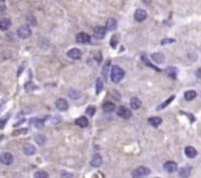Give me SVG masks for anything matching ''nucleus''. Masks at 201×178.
<instances>
[{
	"label": "nucleus",
	"mask_w": 201,
	"mask_h": 178,
	"mask_svg": "<svg viewBox=\"0 0 201 178\" xmlns=\"http://www.w3.org/2000/svg\"><path fill=\"white\" fill-rule=\"evenodd\" d=\"M125 77V72L124 70L119 66H113L112 69H111V73H110V78L111 81L113 83H119L123 80V78Z\"/></svg>",
	"instance_id": "nucleus-1"
},
{
	"label": "nucleus",
	"mask_w": 201,
	"mask_h": 178,
	"mask_svg": "<svg viewBox=\"0 0 201 178\" xmlns=\"http://www.w3.org/2000/svg\"><path fill=\"white\" fill-rule=\"evenodd\" d=\"M150 174V169L144 166H140L138 168H136L135 170L132 171V175L133 177H143V176H147Z\"/></svg>",
	"instance_id": "nucleus-2"
},
{
	"label": "nucleus",
	"mask_w": 201,
	"mask_h": 178,
	"mask_svg": "<svg viewBox=\"0 0 201 178\" xmlns=\"http://www.w3.org/2000/svg\"><path fill=\"white\" fill-rule=\"evenodd\" d=\"M32 31L30 29V27L27 26V25H24V26H21L18 29V37L22 38V39H27L31 36Z\"/></svg>",
	"instance_id": "nucleus-3"
},
{
	"label": "nucleus",
	"mask_w": 201,
	"mask_h": 178,
	"mask_svg": "<svg viewBox=\"0 0 201 178\" xmlns=\"http://www.w3.org/2000/svg\"><path fill=\"white\" fill-rule=\"evenodd\" d=\"M0 162L5 166H9L14 162V157H12L10 152H2L0 155Z\"/></svg>",
	"instance_id": "nucleus-4"
},
{
	"label": "nucleus",
	"mask_w": 201,
	"mask_h": 178,
	"mask_svg": "<svg viewBox=\"0 0 201 178\" xmlns=\"http://www.w3.org/2000/svg\"><path fill=\"white\" fill-rule=\"evenodd\" d=\"M117 116H120L123 119H130L132 117V112L126 107H120L116 111Z\"/></svg>",
	"instance_id": "nucleus-5"
},
{
	"label": "nucleus",
	"mask_w": 201,
	"mask_h": 178,
	"mask_svg": "<svg viewBox=\"0 0 201 178\" xmlns=\"http://www.w3.org/2000/svg\"><path fill=\"white\" fill-rule=\"evenodd\" d=\"M134 18H135V20L137 22H143L146 20V18H147V12H146L144 9H137L135 11V14H134Z\"/></svg>",
	"instance_id": "nucleus-6"
},
{
	"label": "nucleus",
	"mask_w": 201,
	"mask_h": 178,
	"mask_svg": "<svg viewBox=\"0 0 201 178\" xmlns=\"http://www.w3.org/2000/svg\"><path fill=\"white\" fill-rule=\"evenodd\" d=\"M105 34H106V29L103 27H95L94 28V37L96 39H103L105 37Z\"/></svg>",
	"instance_id": "nucleus-7"
},
{
	"label": "nucleus",
	"mask_w": 201,
	"mask_h": 178,
	"mask_svg": "<svg viewBox=\"0 0 201 178\" xmlns=\"http://www.w3.org/2000/svg\"><path fill=\"white\" fill-rule=\"evenodd\" d=\"M56 107L60 112H65V111H68L69 109V103L65 99H63V98H59L56 101Z\"/></svg>",
	"instance_id": "nucleus-8"
},
{
	"label": "nucleus",
	"mask_w": 201,
	"mask_h": 178,
	"mask_svg": "<svg viewBox=\"0 0 201 178\" xmlns=\"http://www.w3.org/2000/svg\"><path fill=\"white\" fill-rule=\"evenodd\" d=\"M164 170L167 171V172H168V173H173V172H175V171H177V169H178V165H177L176 162L168 161V162H167V163L164 164Z\"/></svg>",
	"instance_id": "nucleus-9"
},
{
	"label": "nucleus",
	"mask_w": 201,
	"mask_h": 178,
	"mask_svg": "<svg viewBox=\"0 0 201 178\" xmlns=\"http://www.w3.org/2000/svg\"><path fill=\"white\" fill-rule=\"evenodd\" d=\"M77 42L83 43V44H87L90 42V36L86 33H79L76 37Z\"/></svg>",
	"instance_id": "nucleus-10"
},
{
	"label": "nucleus",
	"mask_w": 201,
	"mask_h": 178,
	"mask_svg": "<svg viewBox=\"0 0 201 178\" xmlns=\"http://www.w3.org/2000/svg\"><path fill=\"white\" fill-rule=\"evenodd\" d=\"M102 163H103V159H102V157L100 155H95L93 158H92V160L90 162V164H91V166L92 167H94V168H98V167H100Z\"/></svg>",
	"instance_id": "nucleus-11"
},
{
	"label": "nucleus",
	"mask_w": 201,
	"mask_h": 178,
	"mask_svg": "<svg viewBox=\"0 0 201 178\" xmlns=\"http://www.w3.org/2000/svg\"><path fill=\"white\" fill-rule=\"evenodd\" d=\"M68 56L73 59H79L82 56V52L78 48H73L68 52Z\"/></svg>",
	"instance_id": "nucleus-12"
},
{
	"label": "nucleus",
	"mask_w": 201,
	"mask_h": 178,
	"mask_svg": "<svg viewBox=\"0 0 201 178\" xmlns=\"http://www.w3.org/2000/svg\"><path fill=\"white\" fill-rule=\"evenodd\" d=\"M165 73H167V75L171 79H176L177 78V75H178V69L176 67H168L167 69H165Z\"/></svg>",
	"instance_id": "nucleus-13"
},
{
	"label": "nucleus",
	"mask_w": 201,
	"mask_h": 178,
	"mask_svg": "<svg viewBox=\"0 0 201 178\" xmlns=\"http://www.w3.org/2000/svg\"><path fill=\"white\" fill-rule=\"evenodd\" d=\"M23 151H24V152H25V155L32 156V155H34L35 152H36V148H35V147H34L33 144H24Z\"/></svg>",
	"instance_id": "nucleus-14"
},
{
	"label": "nucleus",
	"mask_w": 201,
	"mask_h": 178,
	"mask_svg": "<svg viewBox=\"0 0 201 178\" xmlns=\"http://www.w3.org/2000/svg\"><path fill=\"white\" fill-rule=\"evenodd\" d=\"M116 27H117V22H116V18H108L107 22H106V30L114 31L116 29Z\"/></svg>",
	"instance_id": "nucleus-15"
},
{
	"label": "nucleus",
	"mask_w": 201,
	"mask_h": 178,
	"mask_svg": "<svg viewBox=\"0 0 201 178\" xmlns=\"http://www.w3.org/2000/svg\"><path fill=\"white\" fill-rule=\"evenodd\" d=\"M102 107H103V111L105 113L109 114V113H112L113 111L116 110V104L113 103H111V101H106L105 103H103Z\"/></svg>",
	"instance_id": "nucleus-16"
},
{
	"label": "nucleus",
	"mask_w": 201,
	"mask_h": 178,
	"mask_svg": "<svg viewBox=\"0 0 201 178\" xmlns=\"http://www.w3.org/2000/svg\"><path fill=\"white\" fill-rule=\"evenodd\" d=\"M11 25V22L9 18H2L0 20V30L1 31H7Z\"/></svg>",
	"instance_id": "nucleus-17"
},
{
	"label": "nucleus",
	"mask_w": 201,
	"mask_h": 178,
	"mask_svg": "<svg viewBox=\"0 0 201 178\" xmlns=\"http://www.w3.org/2000/svg\"><path fill=\"white\" fill-rule=\"evenodd\" d=\"M185 155H186L188 158L193 159L197 156V151L193 147H187L185 148Z\"/></svg>",
	"instance_id": "nucleus-18"
},
{
	"label": "nucleus",
	"mask_w": 201,
	"mask_h": 178,
	"mask_svg": "<svg viewBox=\"0 0 201 178\" xmlns=\"http://www.w3.org/2000/svg\"><path fill=\"white\" fill-rule=\"evenodd\" d=\"M76 125H78L79 127H82V128H84V127H87L88 126V124H89V121L88 119L86 118V117H80L79 119H77L76 120Z\"/></svg>",
	"instance_id": "nucleus-19"
},
{
	"label": "nucleus",
	"mask_w": 201,
	"mask_h": 178,
	"mask_svg": "<svg viewBox=\"0 0 201 178\" xmlns=\"http://www.w3.org/2000/svg\"><path fill=\"white\" fill-rule=\"evenodd\" d=\"M141 100L137 97H132L130 101V106L133 110H138L140 107H141Z\"/></svg>",
	"instance_id": "nucleus-20"
},
{
	"label": "nucleus",
	"mask_w": 201,
	"mask_h": 178,
	"mask_svg": "<svg viewBox=\"0 0 201 178\" xmlns=\"http://www.w3.org/2000/svg\"><path fill=\"white\" fill-rule=\"evenodd\" d=\"M148 123L150 124L151 126L157 128V127L162 123V120H161V118H159V117H152V118L148 119Z\"/></svg>",
	"instance_id": "nucleus-21"
},
{
	"label": "nucleus",
	"mask_w": 201,
	"mask_h": 178,
	"mask_svg": "<svg viewBox=\"0 0 201 178\" xmlns=\"http://www.w3.org/2000/svg\"><path fill=\"white\" fill-rule=\"evenodd\" d=\"M151 59H153V62L157 63H162L164 60V56L161 53H153L151 55Z\"/></svg>",
	"instance_id": "nucleus-22"
},
{
	"label": "nucleus",
	"mask_w": 201,
	"mask_h": 178,
	"mask_svg": "<svg viewBox=\"0 0 201 178\" xmlns=\"http://www.w3.org/2000/svg\"><path fill=\"white\" fill-rule=\"evenodd\" d=\"M191 170H192V168L189 167V166L183 167L180 170V174H179V175H180V177H188V176L190 175Z\"/></svg>",
	"instance_id": "nucleus-23"
},
{
	"label": "nucleus",
	"mask_w": 201,
	"mask_h": 178,
	"mask_svg": "<svg viewBox=\"0 0 201 178\" xmlns=\"http://www.w3.org/2000/svg\"><path fill=\"white\" fill-rule=\"evenodd\" d=\"M185 99L186 100H192L197 96V92L195 90H189L185 92Z\"/></svg>",
	"instance_id": "nucleus-24"
},
{
	"label": "nucleus",
	"mask_w": 201,
	"mask_h": 178,
	"mask_svg": "<svg viewBox=\"0 0 201 178\" xmlns=\"http://www.w3.org/2000/svg\"><path fill=\"white\" fill-rule=\"evenodd\" d=\"M32 123H33L35 128L37 129H42L44 127V122L41 119H32Z\"/></svg>",
	"instance_id": "nucleus-25"
},
{
	"label": "nucleus",
	"mask_w": 201,
	"mask_h": 178,
	"mask_svg": "<svg viewBox=\"0 0 201 178\" xmlns=\"http://www.w3.org/2000/svg\"><path fill=\"white\" fill-rule=\"evenodd\" d=\"M69 98H72V99H74V100H76V99H79L80 97H81V93H80V91H78V90H69Z\"/></svg>",
	"instance_id": "nucleus-26"
},
{
	"label": "nucleus",
	"mask_w": 201,
	"mask_h": 178,
	"mask_svg": "<svg viewBox=\"0 0 201 178\" xmlns=\"http://www.w3.org/2000/svg\"><path fill=\"white\" fill-rule=\"evenodd\" d=\"M35 140H36V142L39 145H43L46 142V137L42 134H38L35 136Z\"/></svg>",
	"instance_id": "nucleus-27"
},
{
	"label": "nucleus",
	"mask_w": 201,
	"mask_h": 178,
	"mask_svg": "<svg viewBox=\"0 0 201 178\" xmlns=\"http://www.w3.org/2000/svg\"><path fill=\"white\" fill-rule=\"evenodd\" d=\"M174 99H175V95H171V96L170 98H168V99L165 100L164 103H162L160 104V106H159V107H157V110H158V111H160V110H162V109H164V107H168V104H170Z\"/></svg>",
	"instance_id": "nucleus-28"
},
{
	"label": "nucleus",
	"mask_w": 201,
	"mask_h": 178,
	"mask_svg": "<svg viewBox=\"0 0 201 178\" xmlns=\"http://www.w3.org/2000/svg\"><path fill=\"white\" fill-rule=\"evenodd\" d=\"M102 89H103V81L100 78H98L96 82V94H100Z\"/></svg>",
	"instance_id": "nucleus-29"
},
{
	"label": "nucleus",
	"mask_w": 201,
	"mask_h": 178,
	"mask_svg": "<svg viewBox=\"0 0 201 178\" xmlns=\"http://www.w3.org/2000/svg\"><path fill=\"white\" fill-rule=\"evenodd\" d=\"M35 88H36V86H35V84L31 81L27 82V83L25 84V89H26V91H27V92H32L33 90H35Z\"/></svg>",
	"instance_id": "nucleus-30"
},
{
	"label": "nucleus",
	"mask_w": 201,
	"mask_h": 178,
	"mask_svg": "<svg viewBox=\"0 0 201 178\" xmlns=\"http://www.w3.org/2000/svg\"><path fill=\"white\" fill-rule=\"evenodd\" d=\"M95 112H96V109H95V107H88L87 110H86V115L89 116V117H93Z\"/></svg>",
	"instance_id": "nucleus-31"
},
{
	"label": "nucleus",
	"mask_w": 201,
	"mask_h": 178,
	"mask_svg": "<svg viewBox=\"0 0 201 178\" xmlns=\"http://www.w3.org/2000/svg\"><path fill=\"white\" fill-rule=\"evenodd\" d=\"M34 177L36 178H47L48 177V174H47L45 171H38L34 174Z\"/></svg>",
	"instance_id": "nucleus-32"
},
{
	"label": "nucleus",
	"mask_w": 201,
	"mask_h": 178,
	"mask_svg": "<svg viewBox=\"0 0 201 178\" xmlns=\"http://www.w3.org/2000/svg\"><path fill=\"white\" fill-rule=\"evenodd\" d=\"M142 60H143V62H144V63H146V65H147V66H149V67H150V68L154 69L155 71H159V69H158V68H156V67H154V66H153L152 63H151L150 62H149V60H148L147 59L145 58V55H142Z\"/></svg>",
	"instance_id": "nucleus-33"
},
{
	"label": "nucleus",
	"mask_w": 201,
	"mask_h": 178,
	"mask_svg": "<svg viewBox=\"0 0 201 178\" xmlns=\"http://www.w3.org/2000/svg\"><path fill=\"white\" fill-rule=\"evenodd\" d=\"M8 118H9V114H7V115H6L4 118L0 120V129H3V128H4V126H5L6 122H7Z\"/></svg>",
	"instance_id": "nucleus-34"
},
{
	"label": "nucleus",
	"mask_w": 201,
	"mask_h": 178,
	"mask_svg": "<svg viewBox=\"0 0 201 178\" xmlns=\"http://www.w3.org/2000/svg\"><path fill=\"white\" fill-rule=\"evenodd\" d=\"M109 65H110V60H108V62H106V63L104 65L103 71H102V74H103L105 79L107 78V70H108V67H109Z\"/></svg>",
	"instance_id": "nucleus-35"
},
{
	"label": "nucleus",
	"mask_w": 201,
	"mask_h": 178,
	"mask_svg": "<svg viewBox=\"0 0 201 178\" xmlns=\"http://www.w3.org/2000/svg\"><path fill=\"white\" fill-rule=\"evenodd\" d=\"M175 39H171V38H165L161 41V45H165V44H171V43H174L175 42Z\"/></svg>",
	"instance_id": "nucleus-36"
},
{
	"label": "nucleus",
	"mask_w": 201,
	"mask_h": 178,
	"mask_svg": "<svg viewBox=\"0 0 201 178\" xmlns=\"http://www.w3.org/2000/svg\"><path fill=\"white\" fill-rule=\"evenodd\" d=\"M29 132V129L28 128H24V129H21V130H18L14 133V135H18V134H27Z\"/></svg>",
	"instance_id": "nucleus-37"
},
{
	"label": "nucleus",
	"mask_w": 201,
	"mask_h": 178,
	"mask_svg": "<svg viewBox=\"0 0 201 178\" xmlns=\"http://www.w3.org/2000/svg\"><path fill=\"white\" fill-rule=\"evenodd\" d=\"M6 12V6L3 4H0V17H2Z\"/></svg>",
	"instance_id": "nucleus-38"
},
{
	"label": "nucleus",
	"mask_w": 201,
	"mask_h": 178,
	"mask_svg": "<svg viewBox=\"0 0 201 178\" xmlns=\"http://www.w3.org/2000/svg\"><path fill=\"white\" fill-rule=\"evenodd\" d=\"M65 173H66V172H65ZM61 176H69V177H73V175H72V174H65V173H63V172L61 173Z\"/></svg>",
	"instance_id": "nucleus-39"
},
{
	"label": "nucleus",
	"mask_w": 201,
	"mask_h": 178,
	"mask_svg": "<svg viewBox=\"0 0 201 178\" xmlns=\"http://www.w3.org/2000/svg\"><path fill=\"white\" fill-rule=\"evenodd\" d=\"M197 77L200 79V69H198V71H197Z\"/></svg>",
	"instance_id": "nucleus-40"
},
{
	"label": "nucleus",
	"mask_w": 201,
	"mask_h": 178,
	"mask_svg": "<svg viewBox=\"0 0 201 178\" xmlns=\"http://www.w3.org/2000/svg\"><path fill=\"white\" fill-rule=\"evenodd\" d=\"M3 1H5V0H0V2H3Z\"/></svg>",
	"instance_id": "nucleus-41"
}]
</instances>
